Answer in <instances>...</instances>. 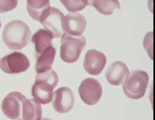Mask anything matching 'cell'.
<instances>
[{
	"label": "cell",
	"instance_id": "obj_16",
	"mask_svg": "<svg viewBox=\"0 0 155 120\" xmlns=\"http://www.w3.org/2000/svg\"><path fill=\"white\" fill-rule=\"evenodd\" d=\"M91 6L94 7L100 13L106 16L112 14L115 9L121 8L118 0H93Z\"/></svg>",
	"mask_w": 155,
	"mask_h": 120
},
{
	"label": "cell",
	"instance_id": "obj_11",
	"mask_svg": "<svg viewBox=\"0 0 155 120\" xmlns=\"http://www.w3.org/2000/svg\"><path fill=\"white\" fill-rule=\"evenodd\" d=\"M129 73L126 64L121 61H116L109 67L106 71V77L110 84L118 86L124 82Z\"/></svg>",
	"mask_w": 155,
	"mask_h": 120
},
{
	"label": "cell",
	"instance_id": "obj_15",
	"mask_svg": "<svg viewBox=\"0 0 155 120\" xmlns=\"http://www.w3.org/2000/svg\"><path fill=\"white\" fill-rule=\"evenodd\" d=\"M50 0H27V8L29 16L36 21L50 8Z\"/></svg>",
	"mask_w": 155,
	"mask_h": 120
},
{
	"label": "cell",
	"instance_id": "obj_20",
	"mask_svg": "<svg viewBox=\"0 0 155 120\" xmlns=\"http://www.w3.org/2000/svg\"><path fill=\"white\" fill-rule=\"evenodd\" d=\"M92 1H93V0H86L87 5V6H91V2H92Z\"/></svg>",
	"mask_w": 155,
	"mask_h": 120
},
{
	"label": "cell",
	"instance_id": "obj_17",
	"mask_svg": "<svg viewBox=\"0 0 155 120\" xmlns=\"http://www.w3.org/2000/svg\"><path fill=\"white\" fill-rule=\"evenodd\" d=\"M31 93L33 97L40 104H47L52 101L53 91L43 89L34 84L32 86Z\"/></svg>",
	"mask_w": 155,
	"mask_h": 120
},
{
	"label": "cell",
	"instance_id": "obj_9",
	"mask_svg": "<svg viewBox=\"0 0 155 120\" xmlns=\"http://www.w3.org/2000/svg\"><path fill=\"white\" fill-rule=\"evenodd\" d=\"M107 58L102 52L96 49H91L86 53L83 66L85 71L92 75L100 74L105 67Z\"/></svg>",
	"mask_w": 155,
	"mask_h": 120
},
{
	"label": "cell",
	"instance_id": "obj_3",
	"mask_svg": "<svg viewBox=\"0 0 155 120\" xmlns=\"http://www.w3.org/2000/svg\"><path fill=\"white\" fill-rule=\"evenodd\" d=\"M148 82V75L145 71H132L129 73L122 85L124 94L130 99H140L146 93Z\"/></svg>",
	"mask_w": 155,
	"mask_h": 120
},
{
	"label": "cell",
	"instance_id": "obj_12",
	"mask_svg": "<svg viewBox=\"0 0 155 120\" xmlns=\"http://www.w3.org/2000/svg\"><path fill=\"white\" fill-rule=\"evenodd\" d=\"M42 115L41 104L35 98H26L22 104L21 115L18 120H40Z\"/></svg>",
	"mask_w": 155,
	"mask_h": 120
},
{
	"label": "cell",
	"instance_id": "obj_21",
	"mask_svg": "<svg viewBox=\"0 0 155 120\" xmlns=\"http://www.w3.org/2000/svg\"><path fill=\"white\" fill-rule=\"evenodd\" d=\"M40 120H50V119H48V118H41V119Z\"/></svg>",
	"mask_w": 155,
	"mask_h": 120
},
{
	"label": "cell",
	"instance_id": "obj_6",
	"mask_svg": "<svg viewBox=\"0 0 155 120\" xmlns=\"http://www.w3.org/2000/svg\"><path fill=\"white\" fill-rule=\"evenodd\" d=\"M78 91L82 101L88 105L92 106L97 103L100 100L102 88L97 79L88 77L82 81Z\"/></svg>",
	"mask_w": 155,
	"mask_h": 120
},
{
	"label": "cell",
	"instance_id": "obj_5",
	"mask_svg": "<svg viewBox=\"0 0 155 120\" xmlns=\"http://www.w3.org/2000/svg\"><path fill=\"white\" fill-rule=\"evenodd\" d=\"M30 65L29 60L21 52H13L0 60V68L4 73L17 74L26 71Z\"/></svg>",
	"mask_w": 155,
	"mask_h": 120
},
{
	"label": "cell",
	"instance_id": "obj_2",
	"mask_svg": "<svg viewBox=\"0 0 155 120\" xmlns=\"http://www.w3.org/2000/svg\"><path fill=\"white\" fill-rule=\"evenodd\" d=\"M61 41V58L67 63H73L78 59L87 45L83 36H72L64 33Z\"/></svg>",
	"mask_w": 155,
	"mask_h": 120
},
{
	"label": "cell",
	"instance_id": "obj_7",
	"mask_svg": "<svg viewBox=\"0 0 155 120\" xmlns=\"http://www.w3.org/2000/svg\"><path fill=\"white\" fill-rule=\"evenodd\" d=\"M26 98L20 92H12L7 95L1 105L4 115L11 120H18L21 115L22 104Z\"/></svg>",
	"mask_w": 155,
	"mask_h": 120
},
{
	"label": "cell",
	"instance_id": "obj_8",
	"mask_svg": "<svg viewBox=\"0 0 155 120\" xmlns=\"http://www.w3.org/2000/svg\"><path fill=\"white\" fill-rule=\"evenodd\" d=\"M52 106L54 110L60 113H65L71 111L74 104L72 90L69 87H60L53 93Z\"/></svg>",
	"mask_w": 155,
	"mask_h": 120
},
{
	"label": "cell",
	"instance_id": "obj_10",
	"mask_svg": "<svg viewBox=\"0 0 155 120\" xmlns=\"http://www.w3.org/2000/svg\"><path fill=\"white\" fill-rule=\"evenodd\" d=\"M87 27V21L84 16L79 13H69L65 17V33L72 36H81Z\"/></svg>",
	"mask_w": 155,
	"mask_h": 120
},
{
	"label": "cell",
	"instance_id": "obj_14",
	"mask_svg": "<svg viewBox=\"0 0 155 120\" xmlns=\"http://www.w3.org/2000/svg\"><path fill=\"white\" fill-rule=\"evenodd\" d=\"M52 35L47 30L40 29L38 30L31 38V42L35 45L36 55H39L46 48L52 46Z\"/></svg>",
	"mask_w": 155,
	"mask_h": 120
},
{
	"label": "cell",
	"instance_id": "obj_13",
	"mask_svg": "<svg viewBox=\"0 0 155 120\" xmlns=\"http://www.w3.org/2000/svg\"><path fill=\"white\" fill-rule=\"evenodd\" d=\"M56 50L52 46L46 48L42 52L36 55L37 62L35 68L37 73L42 72L51 68L54 62Z\"/></svg>",
	"mask_w": 155,
	"mask_h": 120
},
{
	"label": "cell",
	"instance_id": "obj_18",
	"mask_svg": "<svg viewBox=\"0 0 155 120\" xmlns=\"http://www.w3.org/2000/svg\"><path fill=\"white\" fill-rule=\"evenodd\" d=\"M67 10L76 13L84 9L87 5L86 0H60Z\"/></svg>",
	"mask_w": 155,
	"mask_h": 120
},
{
	"label": "cell",
	"instance_id": "obj_4",
	"mask_svg": "<svg viewBox=\"0 0 155 120\" xmlns=\"http://www.w3.org/2000/svg\"><path fill=\"white\" fill-rule=\"evenodd\" d=\"M65 16L58 9L50 7L41 17L39 22L53 38H59L65 33Z\"/></svg>",
	"mask_w": 155,
	"mask_h": 120
},
{
	"label": "cell",
	"instance_id": "obj_19",
	"mask_svg": "<svg viewBox=\"0 0 155 120\" xmlns=\"http://www.w3.org/2000/svg\"><path fill=\"white\" fill-rule=\"evenodd\" d=\"M18 0H0V13H4L16 8Z\"/></svg>",
	"mask_w": 155,
	"mask_h": 120
},
{
	"label": "cell",
	"instance_id": "obj_1",
	"mask_svg": "<svg viewBox=\"0 0 155 120\" xmlns=\"http://www.w3.org/2000/svg\"><path fill=\"white\" fill-rule=\"evenodd\" d=\"M31 36V31L26 23L21 21L14 20L5 26L2 39L10 49L20 50L28 44Z\"/></svg>",
	"mask_w": 155,
	"mask_h": 120
}]
</instances>
